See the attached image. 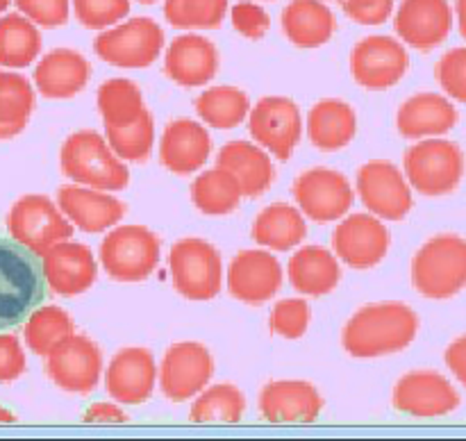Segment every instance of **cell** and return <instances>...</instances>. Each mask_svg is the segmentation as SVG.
Listing matches in <instances>:
<instances>
[{"label": "cell", "mask_w": 466, "mask_h": 441, "mask_svg": "<svg viewBox=\"0 0 466 441\" xmlns=\"http://www.w3.org/2000/svg\"><path fill=\"white\" fill-rule=\"evenodd\" d=\"M57 205L64 216L82 232L98 235L116 226L126 214V205L105 191L85 185H66L57 191Z\"/></svg>", "instance_id": "cell-24"}, {"label": "cell", "mask_w": 466, "mask_h": 441, "mask_svg": "<svg viewBox=\"0 0 466 441\" xmlns=\"http://www.w3.org/2000/svg\"><path fill=\"white\" fill-rule=\"evenodd\" d=\"M218 71V50L208 36L177 35L164 53V73L185 89L205 86Z\"/></svg>", "instance_id": "cell-22"}, {"label": "cell", "mask_w": 466, "mask_h": 441, "mask_svg": "<svg viewBox=\"0 0 466 441\" xmlns=\"http://www.w3.org/2000/svg\"><path fill=\"white\" fill-rule=\"evenodd\" d=\"M35 89L21 73L0 71V141L25 130L35 109Z\"/></svg>", "instance_id": "cell-33"}, {"label": "cell", "mask_w": 466, "mask_h": 441, "mask_svg": "<svg viewBox=\"0 0 466 441\" xmlns=\"http://www.w3.org/2000/svg\"><path fill=\"white\" fill-rule=\"evenodd\" d=\"M59 166L68 180L100 191H121L130 182L123 159L96 130H77L64 141Z\"/></svg>", "instance_id": "cell-3"}, {"label": "cell", "mask_w": 466, "mask_h": 441, "mask_svg": "<svg viewBox=\"0 0 466 441\" xmlns=\"http://www.w3.org/2000/svg\"><path fill=\"white\" fill-rule=\"evenodd\" d=\"M214 357L198 341H180L167 350L159 366V386L171 403H185L208 386Z\"/></svg>", "instance_id": "cell-13"}, {"label": "cell", "mask_w": 466, "mask_h": 441, "mask_svg": "<svg viewBox=\"0 0 466 441\" xmlns=\"http://www.w3.org/2000/svg\"><path fill=\"white\" fill-rule=\"evenodd\" d=\"M46 373L59 389L68 394H89L103 373V353L85 335L73 332L53 353L46 355Z\"/></svg>", "instance_id": "cell-14"}, {"label": "cell", "mask_w": 466, "mask_h": 441, "mask_svg": "<svg viewBox=\"0 0 466 441\" xmlns=\"http://www.w3.org/2000/svg\"><path fill=\"white\" fill-rule=\"evenodd\" d=\"M287 276L299 294L326 296L339 285L341 268L337 255H332L330 250L321 246H305L291 255Z\"/></svg>", "instance_id": "cell-29"}, {"label": "cell", "mask_w": 466, "mask_h": 441, "mask_svg": "<svg viewBox=\"0 0 466 441\" xmlns=\"http://www.w3.org/2000/svg\"><path fill=\"white\" fill-rule=\"evenodd\" d=\"M417 332L419 316L410 305L373 303L350 316L341 344L350 357L376 359L405 350Z\"/></svg>", "instance_id": "cell-1"}, {"label": "cell", "mask_w": 466, "mask_h": 441, "mask_svg": "<svg viewBox=\"0 0 466 441\" xmlns=\"http://www.w3.org/2000/svg\"><path fill=\"white\" fill-rule=\"evenodd\" d=\"M155 125L153 116L146 109L135 123L123 127H107V144L123 162H146L153 153Z\"/></svg>", "instance_id": "cell-41"}, {"label": "cell", "mask_w": 466, "mask_h": 441, "mask_svg": "<svg viewBox=\"0 0 466 441\" xmlns=\"http://www.w3.org/2000/svg\"><path fill=\"white\" fill-rule=\"evenodd\" d=\"M444 359L446 366L451 368V373L466 386V335L458 336V339L446 348Z\"/></svg>", "instance_id": "cell-49"}, {"label": "cell", "mask_w": 466, "mask_h": 441, "mask_svg": "<svg viewBox=\"0 0 466 441\" xmlns=\"http://www.w3.org/2000/svg\"><path fill=\"white\" fill-rule=\"evenodd\" d=\"M358 116L349 103L326 98L314 105L308 114V136L319 150H339L355 139Z\"/></svg>", "instance_id": "cell-31"}, {"label": "cell", "mask_w": 466, "mask_h": 441, "mask_svg": "<svg viewBox=\"0 0 466 441\" xmlns=\"http://www.w3.org/2000/svg\"><path fill=\"white\" fill-rule=\"evenodd\" d=\"M308 235L303 212L287 203H273L258 214L253 223V239L271 250L296 248Z\"/></svg>", "instance_id": "cell-32"}, {"label": "cell", "mask_w": 466, "mask_h": 441, "mask_svg": "<svg viewBox=\"0 0 466 441\" xmlns=\"http://www.w3.org/2000/svg\"><path fill=\"white\" fill-rule=\"evenodd\" d=\"M335 255L350 268L367 271L378 266L390 250V232L378 216L350 214L332 235Z\"/></svg>", "instance_id": "cell-16"}, {"label": "cell", "mask_w": 466, "mask_h": 441, "mask_svg": "<svg viewBox=\"0 0 466 441\" xmlns=\"http://www.w3.org/2000/svg\"><path fill=\"white\" fill-rule=\"evenodd\" d=\"M157 366L150 350L146 348H123L109 362L105 373L109 398L123 405H141L153 396Z\"/></svg>", "instance_id": "cell-20"}, {"label": "cell", "mask_w": 466, "mask_h": 441, "mask_svg": "<svg viewBox=\"0 0 466 441\" xmlns=\"http://www.w3.org/2000/svg\"><path fill=\"white\" fill-rule=\"evenodd\" d=\"M173 286L187 300H212L223 285L221 255L209 241L187 236L168 253Z\"/></svg>", "instance_id": "cell-6"}, {"label": "cell", "mask_w": 466, "mask_h": 441, "mask_svg": "<svg viewBox=\"0 0 466 441\" xmlns=\"http://www.w3.org/2000/svg\"><path fill=\"white\" fill-rule=\"evenodd\" d=\"M435 77L446 95L466 105V48H453L441 55Z\"/></svg>", "instance_id": "cell-44"}, {"label": "cell", "mask_w": 466, "mask_h": 441, "mask_svg": "<svg viewBox=\"0 0 466 441\" xmlns=\"http://www.w3.org/2000/svg\"><path fill=\"white\" fill-rule=\"evenodd\" d=\"M41 53V32L23 14L0 16V66L25 68Z\"/></svg>", "instance_id": "cell-35"}, {"label": "cell", "mask_w": 466, "mask_h": 441, "mask_svg": "<svg viewBox=\"0 0 466 441\" xmlns=\"http://www.w3.org/2000/svg\"><path fill=\"white\" fill-rule=\"evenodd\" d=\"M282 266L267 250H241L228 268V291L246 305H262L280 291Z\"/></svg>", "instance_id": "cell-19"}, {"label": "cell", "mask_w": 466, "mask_h": 441, "mask_svg": "<svg viewBox=\"0 0 466 441\" xmlns=\"http://www.w3.org/2000/svg\"><path fill=\"white\" fill-rule=\"evenodd\" d=\"M9 3H12V0H0V14L9 7Z\"/></svg>", "instance_id": "cell-53"}, {"label": "cell", "mask_w": 466, "mask_h": 441, "mask_svg": "<svg viewBox=\"0 0 466 441\" xmlns=\"http://www.w3.org/2000/svg\"><path fill=\"white\" fill-rule=\"evenodd\" d=\"M86 423H126L127 414L121 407L109 403H96L85 412Z\"/></svg>", "instance_id": "cell-50"}, {"label": "cell", "mask_w": 466, "mask_h": 441, "mask_svg": "<svg viewBox=\"0 0 466 441\" xmlns=\"http://www.w3.org/2000/svg\"><path fill=\"white\" fill-rule=\"evenodd\" d=\"M137 3H144V5H153V3H157V0H137Z\"/></svg>", "instance_id": "cell-54"}, {"label": "cell", "mask_w": 466, "mask_h": 441, "mask_svg": "<svg viewBox=\"0 0 466 441\" xmlns=\"http://www.w3.org/2000/svg\"><path fill=\"white\" fill-rule=\"evenodd\" d=\"M14 5L39 27H59L68 21V0H14Z\"/></svg>", "instance_id": "cell-46"}, {"label": "cell", "mask_w": 466, "mask_h": 441, "mask_svg": "<svg viewBox=\"0 0 466 441\" xmlns=\"http://www.w3.org/2000/svg\"><path fill=\"white\" fill-rule=\"evenodd\" d=\"M241 186L237 177L226 168L217 166L212 171H205L191 182V200L196 209H200L208 216H226L239 207Z\"/></svg>", "instance_id": "cell-34"}, {"label": "cell", "mask_w": 466, "mask_h": 441, "mask_svg": "<svg viewBox=\"0 0 466 441\" xmlns=\"http://www.w3.org/2000/svg\"><path fill=\"white\" fill-rule=\"evenodd\" d=\"M7 230L12 239L36 255H44L50 246L71 239L73 235L71 221L64 216L62 209L39 194L23 195L12 205L7 214Z\"/></svg>", "instance_id": "cell-9"}, {"label": "cell", "mask_w": 466, "mask_h": 441, "mask_svg": "<svg viewBox=\"0 0 466 441\" xmlns=\"http://www.w3.org/2000/svg\"><path fill=\"white\" fill-rule=\"evenodd\" d=\"M196 112L208 125L230 130L246 121L250 103L248 95L237 86H212L196 98Z\"/></svg>", "instance_id": "cell-38"}, {"label": "cell", "mask_w": 466, "mask_h": 441, "mask_svg": "<svg viewBox=\"0 0 466 441\" xmlns=\"http://www.w3.org/2000/svg\"><path fill=\"white\" fill-rule=\"evenodd\" d=\"M455 16H458L460 35L466 39V0H455Z\"/></svg>", "instance_id": "cell-51"}, {"label": "cell", "mask_w": 466, "mask_h": 441, "mask_svg": "<svg viewBox=\"0 0 466 441\" xmlns=\"http://www.w3.org/2000/svg\"><path fill=\"white\" fill-rule=\"evenodd\" d=\"M412 285L432 300L453 298L466 286V239L435 235L412 259Z\"/></svg>", "instance_id": "cell-4"}, {"label": "cell", "mask_w": 466, "mask_h": 441, "mask_svg": "<svg viewBox=\"0 0 466 441\" xmlns=\"http://www.w3.org/2000/svg\"><path fill=\"white\" fill-rule=\"evenodd\" d=\"M212 139L200 123L191 118H177L164 127L159 159L176 175H191L209 159Z\"/></svg>", "instance_id": "cell-25"}, {"label": "cell", "mask_w": 466, "mask_h": 441, "mask_svg": "<svg viewBox=\"0 0 466 441\" xmlns=\"http://www.w3.org/2000/svg\"><path fill=\"white\" fill-rule=\"evenodd\" d=\"M46 285L59 296H77L91 289L96 282L94 253L76 241H59L41 255Z\"/></svg>", "instance_id": "cell-21"}, {"label": "cell", "mask_w": 466, "mask_h": 441, "mask_svg": "<svg viewBox=\"0 0 466 441\" xmlns=\"http://www.w3.org/2000/svg\"><path fill=\"white\" fill-rule=\"evenodd\" d=\"M73 332H76L73 318L62 307H57V305H46V307H36L25 318L23 339H25L27 348L32 353L39 355V357H46L64 339H68Z\"/></svg>", "instance_id": "cell-37"}, {"label": "cell", "mask_w": 466, "mask_h": 441, "mask_svg": "<svg viewBox=\"0 0 466 441\" xmlns=\"http://www.w3.org/2000/svg\"><path fill=\"white\" fill-rule=\"evenodd\" d=\"M321 409V394L305 380H273L259 394V412L268 423H312Z\"/></svg>", "instance_id": "cell-23"}, {"label": "cell", "mask_w": 466, "mask_h": 441, "mask_svg": "<svg viewBox=\"0 0 466 441\" xmlns=\"http://www.w3.org/2000/svg\"><path fill=\"white\" fill-rule=\"evenodd\" d=\"M394 407L408 416H444L460 407V394L441 373L412 371L396 382Z\"/></svg>", "instance_id": "cell-17"}, {"label": "cell", "mask_w": 466, "mask_h": 441, "mask_svg": "<svg viewBox=\"0 0 466 441\" xmlns=\"http://www.w3.org/2000/svg\"><path fill=\"white\" fill-rule=\"evenodd\" d=\"M91 77V64L80 53L57 48L46 55L35 71V86L46 98H73L86 86Z\"/></svg>", "instance_id": "cell-27"}, {"label": "cell", "mask_w": 466, "mask_h": 441, "mask_svg": "<svg viewBox=\"0 0 466 441\" xmlns=\"http://www.w3.org/2000/svg\"><path fill=\"white\" fill-rule=\"evenodd\" d=\"M232 25L246 39H262L264 35L271 27V18L264 12V7H259L253 0H239V3L232 5Z\"/></svg>", "instance_id": "cell-45"}, {"label": "cell", "mask_w": 466, "mask_h": 441, "mask_svg": "<svg viewBox=\"0 0 466 441\" xmlns=\"http://www.w3.org/2000/svg\"><path fill=\"white\" fill-rule=\"evenodd\" d=\"M405 45L390 35H371L358 41L350 53V73L360 86L371 91L391 89L408 73Z\"/></svg>", "instance_id": "cell-11"}, {"label": "cell", "mask_w": 466, "mask_h": 441, "mask_svg": "<svg viewBox=\"0 0 466 441\" xmlns=\"http://www.w3.org/2000/svg\"><path fill=\"white\" fill-rule=\"evenodd\" d=\"M294 198L300 212L317 223H330L353 207V189L335 168H309L294 182Z\"/></svg>", "instance_id": "cell-15"}, {"label": "cell", "mask_w": 466, "mask_h": 441, "mask_svg": "<svg viewBox=\"0 0 466 441\" xmlns=\"http://www.w3.org/2000/svg\"><path fill=\"white\" fill-rule=\"evenodd\" d=\"M358 194L369 212L385 221H403L414 203L408 177L387 159H371L360 166Z\"/></svg>", "instance_id": "cell-12"}, {"label": "cell", "mask_w": 466, "mask_h": 441, "mask_svg": "<svg viewBox=\"0 0 466 441\" xmlns=\"http://www.w3.org/2000/svg\"><path fill=\"white\" fill-rule=\"evenodd\" d=\"M282 32L299 48H319L335 35V14L323 0H291L282 9Z\"/></svg>", "instance_id": "cell-30"}, {"label": "cell", "mask_w": 466, "mask_h": 441, "mask_svg": "<svg viewBox=\"0 0 466 441\" xmlns=\"http://www.w3.org/2000/svg\"><path fill=\"white\" fill-rule=\"evenodd\" d=\"M228 14V0H167L164 16L177 30H214Z\"/></svg>", "instance_id": "cell-40"}, {"label": "cell", "mask_w": 466, "mask_h": 441, "mask_svg": "<svg viewBox=\"0 0 466 441\" xmlns=\"http://www.w3.org/2000/svg\"><path fill=\"white\" fill-rule=\"evenodd\" d=\"M350 21L360 25H382L394 14V0H341Z\"/></svg>", "instance_id": "cell-47"}, {"label": "cell", "mask_w": 466, "mask_h": 441, "mask_svg": "<svg viewBox=\"0 0 466 441\" xmlns=\"http://www.w3.org/2000/svg\"><path fill=\"white\" fill-rule=\"evenodd\" d=\"M48 294L44 264L12 236H0V330L25 323Z\"/></svg>", "instance_id": "cell-2"}, {"label": "cell", "mask_w": 466, "mask_h": 441, "mask_svg": "<svg viewBox=\"0 0 466 441\" xmlns=\"http://www.w3.org/2000/svg\"><path fill=\"white\" fill-rule=\"evenodd\" d=\"M94 50L103 62L118 68H146L164 50V30L148 16H135L126 23L100 30Z\"/></svg>", "instance_id": "cell-8"}, {"label": "cell", "mask_w": 466, "mask_h": 441, "mask_svg": "<svg viewBox=\"0 0 466 441\" xmlns=\"http://www.w3.org/2000/svg\"><path fill=\"white\" fill-rule=\"evenodd\" d=\"M271 332L285 339H300L309 326V305L303 298H287L273 307Z\"/></svg>", "instance_id": "cell-43"}, {"label": "cell", "mask_w": 466, "mask_h": 441, "mask_svg": "<svg viewBox=\"0 0 466 441\" xmlns=\"http://www.w3.org/2000/svg\"><path fill=\"white\" fill-rule=\"evenodd\" d=\"M14 421H16L14 412H9V409L0 407V423H14Z\"/></svg>", "instance_id": "cell-52"}, {"label": "cell", "mask_w": 466, "mask_h": 441, "mask_svg": "<svg viewBox=\"0 0 466 441\" xmlns=\"http://www.w3.org/2000/svg\"><path fill=\"white\" fill-rule=\"evenodd\" d=\"M458 123V109L446 95L423 91L400 105L396 114V127L405 139L441 136Z\"/></svg>", "instance_id": "cell-26"}, {"label": "cell", "mask_w": 466, "mask_h": 441, "mask_svg": "<svg viewBox=\"0 0 466 441\" xmlns=\"http://www.w3.org/2000/svg\"><path fill=\"white\" fill-rule=\"evenodd\" d=\"M248 132L255 144L287 162L303 136V116L299 105L285 95H267L250 109Z\"/></svg>", "instance_id": "cell-10"}, {"label": "cell", "mask_w": 466, "mask_h": 441, "mask_svg": "<svg viewBox=\"0 0 466 441\" xmlns=\"http://www.w3.org/2000/svg\"><path fill=\"white\" fill-rule=\"evenodd\" d=\"M218 166L230 171L244 198H259L273 182V164L267 150L248 141H230L218 153Z\"/></svg>", "instance_id": "cell-28"}, {"label": "cell", "mask_w": 466, "mask_h": 441, "mask_svg": "<svg viewBox=\"0 0 466 441\" xmlns=\"http://www.w3.org/2000/svg\"><path fill=\"white\" fill-rule=\"evenodd\" d=\"M25 373V353L14 335H0V382H14Z\"/></svg>", "instance_id": "cell-48"}, {"label": "cell", "mask_w": 466, "mask_h": 441, "mask_svg": "<svg viewBox=\"0 0 466 441\" xmlns=\"http://www.w3.org/2000/svg\"><path fill=\"white\" fill-rule=\"evenodd\" d=\"M405 177L428 198L453 194L464 177V153L449 139H423L405 150Z\"/></svg>", "instance_id": "cell-5"}, {"label": "cell", "mask_w": 466, "mask_h": 441, "mask_svg": "<svg viewBox=\"0 0 466 441\" xmlns=\"http://www.w3.org/2000/svg\"><path fill=\"white\" fill-rule=\"evenodd\" d=\"M244 409L246 398L237 386L214 385L200 391L189 414L194 423H237L244 416Z\"/></svg>", "instance_id": "cell-39"}, {"label": "cell", "mask_w": 466, "mask_h": 441, "mask_svg": "<svg viewBox=\"0 0 466 441\" xmlns=\"http://www.w3.org/2000/svg\"><path fill=\"white\" fill-rule=\"evenodd\" d=\"M73 14L86 30H107L130 14V0H71Z\"/></svg>", "instance_id": "cell-42"}, {"label": "cell", "mask_w": 466, "mask_h": 441, "mask_svg": "<svg viewBox=\"0 0 466 441\" xmlns=\"http://www.w3.org/2000/svg\"><path fill=\"white\" fill-rule=\"evenodd\" d=\"M394 27L405 44L421 53H431L449 39L453 9L449 0H400Z\"/></svg>", "instance_id": "cell-18"}, {"label": "cell", "mask_w": 466, "mask_h": 441, "mask_svg": "<svg viewBox=\"0 0 466 441\" xmlns=\"http://www.w3.org/2000/svg\"><path fill=\"white\" fill-rule=\"evenodd\" d=\"M98 112L103 116L105 127H123L135 123L146 112L141 89L126 77H112L98 86Z\"/></svg>", "instance_id": "cell-36"}, {"label": "cell", "mask_w": 466, "mask_h": 441, "mask_svg": "<svg viewBox=\"0 0 466 441\" xmlns=\"http://www.w3.org/2000/svg\"><path fill=\"white\" fill-rule=\"evenodd\" d=\"M159 239L144 226H121L105 235L100 264L116 282H141L157 268Z\"/></svg>", "instance_id": "cell-7"}]
</instances>
